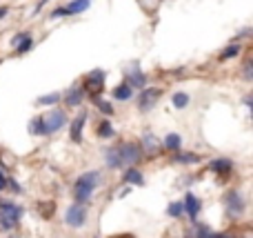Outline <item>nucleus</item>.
Segmentation results:
<instances>
[{"mask_svg":"<svg viewBox=\"0 0 253 238\" xmlns=\"http://www.w3.org/2000/svg\"><path fill=\"white\" fill-rule=\"evenodd\" d=\"M111 96H114L115 100H129V98L134 96V89H131L127 83H122V85H118V87L114 89V94H111Z\"/></svg>","mask_w":253,"mask_h":238,"instance_id":"obj_16","label":"nucleus"},{"mask_svg":"<svg viewBox=\"0 0 253 238\" xmlns=\"http://www.w3.org/2000/svg\"><path fill=\"white\" fill-rule=\"evenodd\" d=\"M127 85H129L131 89L134 87H144V85H147V73H142L138 69V65H134V69L127 71Z\"/></svg>","mask_w":253,"mask_h":238,"instance_id":"obj_9","label":"nucleus"},{"mask_svg":"<svg viewBox=\"0 0 253 238\" xmlns=\"http://www.w3.org/2000/svg\"><path fill=\"white\" fill-rule=\"evenodd\" d=\"M91 100H93V105H96V107L100 109L102 114H107V116H109V114H114V105H111L109 100H102L100 96H91Z\"/></svg>","mask_w":253,"mask_h":238,"instance_id":"obj_20","label":"nucleus"},{"mask_svg":"<svg viewBox=\"0 0 253 238\" xmlns=\"http://www.w3.org/2000/svg\"><path fill=\"white\" fill-rule=\"evenodd\" d=\"M102 87H105V71L102 69H93L89 73V78H87V89L91 92V96H98L102 92Z\"/></svg>","mask_w":253,"mask_h":238,"instance_id":"obj_8","label":"nucleus"},{"mask_svg":"<svg viewBox=\"0 0 253 238\" xmlns=\"http://www.w3.org/2000/svg\"><path fill=\"white\" fill-rule=\"evenodd\" d=\"M5 183L7 180H5V176H2V171H0V190H5Z\"/></svg>","mask_w":253,"mask_h":238,"instance_id":"obj_35","label":"nucleus"},{"mask_svg":"<svg viewBox=\"0 0 253 238\" xmlns=\"http://www.w3.org/2000/svg\"><path fill=\"white\" fill-rule=\"evenodd\" d=\"M240 54V45H229V47H225L222 49V54H220V58L222 60H229V58H235V56Z\"/></svg>","mask_w":253,"mask_h":238,"instance_id":"obj_25","label":"nucleus"},{"mask_svg":"<svg viewBox=\"0 0 253 238\" xmlns=\"http://www.w3.org/2000/svg\"><path fill=\"white\" fill-rule=\"evenodd\" d=\"M173 163H182V165H196V163H200V156H198V154H189V151H182V154H176Z\"/></svg>","mask_w":253,"mask_h":238,"instance_id":"obj_18","label":"nucleus"},{"mask_svg":"<svg viewBox=\"0 0 253 238\" xmlns=\"http://www.w3.org/2000/svg\"><path fill=\"white\" fill-rule=\"evenodd\" d=\"M211 171H215V174H231V169H233V163L229 161V158H215V161H211Z\"/></svg>","mask_w":253,"mask_h":238,"instance_id":"obj_12","label":"nucleus"},{"mask_svg":"<svg viewBox=\"0 0 253 238\" xmlns=\"http://www.w3.org/2000/svg\"><path fill=\"white\" fill-rule=\"evenodd\" d=\"M225 203H227V214L233 216V218L244 212V200H242V196H240L238 191H229L227 198H225Z\"/></svg>","mask_w":253,"mask_h":238,"instance_id":"obj_7","label":"nucleus"},{"mask_svg":"<svg viewBox=\"0 0 253 238\" xmlns=\"http://www.w3.org/2000/svg\"><path fill=\"white\" fill-rule=\"evenodd\" d=\"M40 2H43V5H45V2H47V0H40Z\"/></svg>","mask_w":253,"mask_h":238,"instance_id":"obj_37","label":"nucleus"},{"mask_svg":"<svg viewBox=\"0 0 253 238\" xmlns=\"http://www.w3.org/2000/svg\"><path fill=\"white\" fill-rule=\"evenodd\" d=\"M29 131L36 134V136H49L47 125H45V116H38V118H34V120L29 122Z\"/></svg>","mask_w":253,"mask_h":238,"instance_id":"obj_13","label":"nucleus"},{"mask_svg":"<svg viewBox=\"0 0 253 238\" xmlns=\"http://www.w3.org/2000/svg\"><path fill=\"white\" fill-rule=\"evenodd\" d=\"M82 98H85L82 89H71V92L67 94V98H65V102H67V107H76V105L82 102Z\"/></svg>","mask_w":253,"mask_h":238,"instance_id":"obj_19","label":"nucleus"},{"mask_svg":"<svg viewBox=\"0 0 253 238\" xmlns=\"http://www.w3.org/2000/svg\"><path fill=\"white\" fill-rule=\"evenodd\" d=\"M7 11H9V9H7V7H0V18H5V16H7Z\"/></svg>","mask_w":253,"mask_h":238,"instance_id":"obj_36","label":"nucleus"},{"mask_svg":"<svg viewBox=\"0 0 253 238\" xmlns=\"http://www.w3.org/2000/svg\"><path fill=\"white\" fill-rule=\"evenodd\" d=\"M31 45H34V40H31V34H24L23 40H20V43L16 45V51H18V54L23 56L24 51H29V49H31Z\"/></svg>","mask_w":253,"mask_h":238,"instance_id":"obj_23","label":"nucleus"},{"mask_svg":"<svg viewBox=\"0 0 253 238\" xmlns=\"http://www.w3.org/2000/svg\"><path fill=\"white\" fill-rule=\"evenodd\" d=\"M114 134H115V129L111 127V122H107V120L100 122V127H98V136L100 138H111Z\"/></svg>","mask_w":253,"mask_h":238,"instance_id":"obj_26","label":"nucleus"},{"mask_svg":"<svg viewBox=\"0 0 253 238\" xmlns=\"http://www.w3.org/2000/svg\"><path fill=\"white\" fill-rule=\"evenodd\" d=\"M85 120H87V114H78V118L71 122V141L76 143V145H80L82 143V127H85Z\"/></svg>","mask_w":253,"mask_h":238,"instance_id":"obj_11","label":"nucleus"},{"mask_svg":"<svg viewBox=\"0 0 253 238\" xmlns=\"http://www.w3.org/2000/svg\"><path fill=\"white\" fill-rule=\"evenodd\" d=\"M182 212H184L182 203H171V205H169V216H171V218H180Z\"/></svg>","mask_w":253,"mask_h":238,"instance_id":"obj_28","label":"nucleus"},{"mask_svg":"<svg viewBox=\"0 0 253 238\" xmlns=\"http://www.w3.org/2000/svg\"><path fill=\"white\" fill-rule=\"evenodd\" d=\"M244 78H247V80L253 78V60H247V63H244Z\"/></svg>","mask_w":253,"mask_h":238,"instance_id":"obj_31","label":"nucleus"},{"mask_svg":"<svg viewBox=\"0 0 253 238\" xmlns=\"http://www.w3.org/2000/svg\"><path fill=\"white\" fill-rule=\"evenodd\" d=\"M100 185V171H87L73 185V196H76V205H85L89 203L91 194Z\"/></svg>","mask_w":253,"mask_h":238,"instance_id":"obj_1","label":"nucleus"},{"mask_svg":"<svg viewBox=\"0 0 253 238\" xmlns=\"http://www.w3.org/2000/svg\"><path fill=\"white\" fill-rule=\"evenodd\" d=\"M160 94H162V89H158V87L144 89V92L140 94V98H138V107H140V112H149V109H153V105L158 102Z\"/></svg>","mask_w":253,"mask_h":238,"instance_id":"obj_5","label":"nucleus"},{"mask_svg":"<svg viewBox=\"0 0 253 238\" xmlns=\"http://www.w3.org/2000/svg\"><path fill=\"white\" fill-rule=\"evenodd\" d=\"M186 105H189V94H184V92L173 94V107H176V109H184Z\"/></svg>","mask_w":253,"mask_h":238,"instance_id":"obj_22","label":"nucleus"},{"mask_svg":"<svg viewBox=\"0 0 253 238\" xmlns=\"http://www.w3.org/2000/svg\"><path fill=\"white\" fill-rule=\"evenodd\" d=\"M38 212H43V218H51L53 205H51V203H49V205H38Z\"/></svg>","mask_w":253,"mask_h":238,"instance_id":"obj_29","label":"nucleus"},{"mask_svg":"<svg viewBox=\"0 0 253 238\" xmlns=\"http://www.w3.org/2000/svg\"><path fill=\"white\" fill-rule=\"evenodd\" d=\"M5 180H7V183H5V187H9L11 191H16V194H18V191H23V190H20V185L16 183L14 178H5Z\"/></svg>","mask_w":253,"mask_h":238,"instance_id":"obj_32","label":"nucleus"},{"mask_svg":"<svg viewBox=\"0 0 253 238\" xmlns=\"http://www.w3.org/2000/svg\"><path fill=\"white\" fill-rule=\"evenodd\" d=\"M209 238H231V236H229V234H211Z\"/></svg>","mask_w":253,"mask_h":238,"instance_id":"obj_34","label":"nucleus"},{"mask_svg":"<svg viewBox=\"0 0 253 238\" xmlns=\"http://www.w3.org/2000/svg\"><path fill=\"white\" fill-rule=\"evenodd\" d=\"M87 220V212L82 205H76L73 203L71 207L67 209V214H65V223L69 225V227H82Z\"/></svg>","mask_w":253,"mask_h":238,"instance_id":"obj_4","label":"nucleus"},{"mask_svg":"<svg viewBox=\"0 0 253 238\" xmlns=\"http://www.w3.org/2000/svg\"><path fill=\"white\" fill-rule=\"evenodd\" d=\"M124 183H129V185H138V187H142L144 185V176L140 174L136 167H129V169L124 171Z\"/></svg>","mask_w":253,"mask_h":238,"instance_id":"obj_14","label":"nucleus"},{"mask_svg":"<svg viewBox=\"0 0 253 238\" xmlns=\"http://www.w3.org/2000/svg\"><path fill=\"white\" fill-rule=\"evenodd\" d=\"M60 98L62 96L58 92H51V94H47V96H40L36 102H38V105H58V102H60Z\"/></svg>","mask_w":253,"mask_h":238,"instance_id":"obj_24","label":"nucleus"},{"mask_svg":"<svg viewBox=\"0 0 253 238\" xmlns=\"http://www.w3.org/2000/svg\"><path fill=\"white\" fill-rule=\"evenodd\" d=\"M164 147L171 151H178L182 147V138L178 136V134H167V138H164Z\"/></svg>","mask_w":253,"mask_h":238,"instance_id":"obj_21","label":"nucleus"},{"mask_svg":"<svg viewBox=\"0 0 253 238\" xmlns=\"http://www.w3.org/2000/svg\"><path fill=\"white\" fill-rule=\"evenodd\" d=\"M89 5H91V0H71L65 9L69 11V16H73V14H82V11H87L89 9Z\"/></svg>","mask_w":253,"mask_h":238,"instance_id":"obj_15","label":"nucleus"},{"mask_svg":"<svg viewBox=\"0 0 253 238\" xmlns=\"http://www.w3.org/2000/svg\"><path fill=\"white\" fill-rule=\"evenodd\" d=\"M23 207L9 203V200H0V225L5 229H14L18 225V220L23 218Z\"/></svg>","mask_w":253,"mask_h":238,"instance_id":"obj_2","label":"nucleus"},{"mask_svg":"<svg viewBox=\"0 0 253 238\" xmlns=\"http://www.w3.org/2000/svg\"><path fill=\"white\" fill-rule=\"evenodd\" d=\"M62 16H69V11L65 7H58L56 11H51V18H62Z\"/></svg>","mask_w":253,"mask_h":238,"instance_id":"obj_33","label":"nucleus"},{"mask_svg":"<svg viewBox=\"0 0 253 238\" xmlns=\"http://www.w3.org/2000/svg\"><path fill=\"white\" fill-rule=\"evenodd\" d=\"M105 161H107V165H109L111 169H120V167H122L120 156H118V149H115V147H111V149L105 151Z\"/></svg>","mask_w":253,"mask_h":238,"instance_id":"obj_17","label":"nucleus"},{"mask_svg":"<svg viewBox=\"0 0 253 238\" xmlns=\"http://www.w3.org/2000/svg\"><path fill=\"white\" fill-rule=\"evenodd\" d=\"M115 149H118L122 165H134V163H138L140 158H142V149H140V145H136V143H120Z\"/></svg>","mask_w":253,"mask_h":238,"instance_id":"obj_3","label":"nucleus"},{"mask_svg":"<svg viewBox=\"0 0 253 238\" xmlns=\"http://www.w3.org/2000/svg\"><path fill=\"white\" fill-rule=\"evenodd\" d=\"M158 145H160V143H158V138L153 136V134H144V147H147L149 154H153V151L158 149Z\"/></svg>","mask_w":253,"mask_h":238,"instance_id":"obj_27","label":"nucleus"},{"mask_svg":"<svg viewBox=\"0 0 253 238\" xmlns=\"http://www.w3.org/2000/svg\"><path fill=\"white\" fill-rule=\"evenodd\" d=\"M182 207H184V212L189 214V218L196 220L198 218V212H200V198H198V196H193V194H186Z\"/></svg>","mask_w":253,"mask_h":238,"instance_id":"obj_10","label":"nucleus"},{"mask_svg":"<svg viewBox=\"0 0 253 238\" xmlns=\"http://www.w3.org/2000/svg\"><path fill=\"white\" fill-rule=\"evenodd\" d=\"M65 122H67V114L62 112V109H51V112H49V116H45V125H47L49 134L62 129V127H65Z\"/></svg>","mask_w":253,"mask_h":238,"instance_id":"obj_6","label":"nucleus"},{"mask_svg":"<svg viewBox=\"0 0 253 238\" xmlns=\"http://www.w3.org/2000/svg\"><path fill=\"white\" fill-rule=\"evenodd\" d=\"M211 234H213V232H211L209 227H205V225H200V227L196 229V238H209Z\"/></svg>","mask_w":253,"mask_h":238,"instance_id":"obj_30","label":"nucleus"}]
</instances>
